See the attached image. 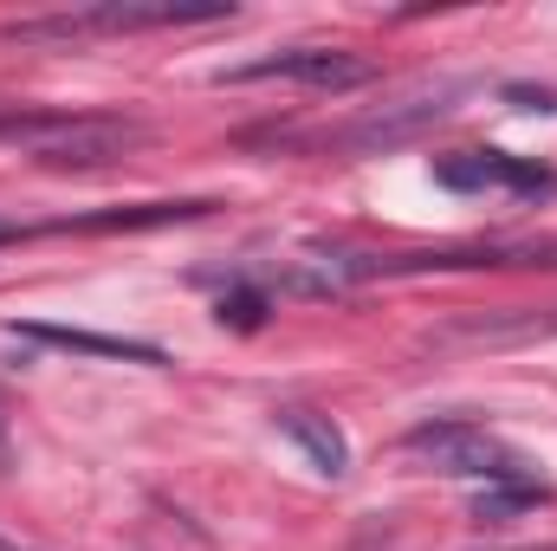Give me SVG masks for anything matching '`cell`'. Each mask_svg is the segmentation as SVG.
I'll list each match as a JSON object with an SVG mask.
<instances>
[{
	"mask_svg": "<svg viewBox=\"0 0 557 551\" xmlns=\"http://www.w3.org/2000/svg\"><path fill=\"white\" fill-rule=\"evenodd\" d=\"M403 454L434 467V474H454V480H532L525 461L480 421H421L403 434Z\"/></svg>",
	"mask_w": 557,
	"mask_h": 551,
	"instance_id": "6da1fadb",
	"label": "cell"
},
{
	"mask_svg": "<svg viewBox=\"0 0 557 551\" xmlns=\"http://www.w3.org/2000/svg\"><path fill=\"white\" fill-rule=\"evenodd\" d=\"M227 85H253V78H292V85H311V91H357L370 85V59L344 52V46H285V52H267V59H247L234 72H221Z\"/></svg>",
	"mask_w": 557,
	"mask_h": 551,
	"instance_id": "7a4b0ae2",
	"label": "cell"
},
{
	"mask_svg": "<svg viewBox=\"0 0 557 551\" xmlns=\"http://www.w3.org/2000/svg\"><path fill=\"white\" fill-rule=\"evenodd\" d=\"M460 98H467V85H428V91L403 98V105H383V111H370V118L344 124L331 143H337V149H363V156L396 149V143H416L421 131H434L441 118H454V111H460Z\"/></svg>",
	"mask_w": 557,
	"mask_h": 551,
	"instance_id": "3957f363",
	"label": "cell"
},
{
	"mask_svg": "<svg viewBox=\"0 0 557 551\" xmlns=\"http://www.w3.org/2000/svg\"><path fill=\"white\" fill-rule=\"evenodd\" d=\"M434 182L441 188H512V195H557V175L525 162V156H506V149H460V156H441L434 162Z\"/></svg>",
	"mask_w": 557,
	"mask_h": 551,
	"instance_id": "277c9868",
	"label": "cell"
},
{
	"mask_svg": "<svg viewBox=\"0 0 557 551\" xmlns=\"http://www.w3.org/2000/svg\"><path fill=\"white\" fill-rule=\"evenodd\" d=\"M137 143H143V124H131V118H72L59 137L39 143L33 156L52 162V169H98V162H117Z\"/></svg>",
	"mask_w": 557,
	"mask_h": 551,
	"instance_id": "5b68a950",
	"label": "cell"
},
{
	"mask_svg": "<svg viewBox=\"0 0 557 551\" xmlns=\"http://www.w3.org/2000/svg\"><path fill=\"white\" fill-rule=\"evenodd\" d=\"M214 201H137V208H104V215H72V221H46L39 234H143V228H175V221H201Z\"/></svg>",
	"mask_w": 557,
	"mask_h": 551,
	"instance_id": "8992f818",
	"label": "cell"
},
{
	"mask_svg": "<svg viewBox=\"0 0 557 551\" xmlns=\"http://www.w3.org/2000/svg\"><path fill=\"white\" fill-rule=\"evenodd\" d=\"M441 344H539V338H557V305L552 311H486V318H454L434 331Z\"/></svg>",
	"mask_w": 557,
	"mask_h": 551,
	"instance_id": "52a82bcc",
	"label": "cell"
},
{
	"mask_svg": "<svg viewBox=\"0 0 557 551\" xmlns=\"http://www.w3.org/2000/svg\"><path fill=\"white\" fill-rule=\"evenodd\" d=\"M234 20V7H85V33H156V26H214Z\"/></svg>",
	"mask_w": 557,
	"mask_h": 551,
	"instance_id": "ba28073f",
	"label": "cell"
},
{
	"mask_svg": "<svg viewBox=\"0 0 557 551\" xmlns=\"http://www.w3.org/2000/svg\"><path fill=\"white\" fill-rule=\"evenodd\" d=\"M278 434H292L318 474H331V480H344V474H350V441H344V428H337L331 415H318V409H278Z\"/></svg>",
	"mask_w": 557,
	"mask_h": 551,
	"instance_id": "9c48e42d",
	"label": "cell"
},
{
	"mask_svg": "<svg viewBox=\"0 0 557 551\" xmlns=\"http://www.w3.org/2000/svg\"><path fill=\"white\" fill-rule=\"evenodd\" d=\"M26 338L39 344H59V351H91V357H124V364H162L156 344H131V338H98V331H72V325H20Z\"/></svg>",
	"mask_w": 557,
	"mask_h": 551,
	"instance_id": "30bf717a",
	"label": "cell"
},
{
	"mask_svg": "<svg viewBox=\"0 0 557 551\" xmlns=\"http://www.w3.org/2000/svg\"><path fill=\"white\" fill-rule=\"evenodd\" d=\"M545 500H552L545 480H493V487L473 500V519L499 526V519H519V513H532V506H545Z\"/></svg>",
	"mask_w": 557,
	"mask_h": 551,
	"instance_id": "8fae6325",
	"label": "cell"
},
{
	"mask_svg": "<svg viewBox=\"0 0 557 551\" xmlns=\"http://www.w3.org/2000/svg\"><path fill=\"white\" fill-rule=\"evenodd\" d=\"M267 318V292H234V298H221V325H234V331H253Z\"/></svg>",
	"mask_w": 557,
	"mask_h": 551,
	"instance_id": "7c38bea8",
	"label": "cell"
},
{
	"mask_svg": "<svg viewBox=\"0 0 557 551\" xmlns=\"http://www.w3.org/2000/svg\"><path fill=\"white\" fill-rule=\"evenodd\" d=\"M506 105H512V111H545V118H557L552 85H506Z\"/></svg>",
	"mask_w": 557,
	"mask_h": 551,
	"instance_id": "4fadbf2b",
	"label": "cell"
},
{
	"mask_svg": "<svg viewBox=\"0 0 557 551\" xmlns=\"http://www.w3.org/2000/svg\"><path fill=\"white\" fill-rule=\"evenodd\" d=\"M0 241H20V228H13V221H0Z\"/></svg>",
	"mask_w": 557,
	"mask_h": 551,
	"instance_id": "5bb4252c",
	"label": "cell"
},
{
	"mask_svg": "<svg viewBox=\"0 0 557 551\" xmlns=\"http://www.w3.org/2000/svg\"><path fill=\"white\" fill-rule=\"evenodd\" d=\"M0 551H26V546H13V539H0Z\"/></svg>",
	"mask_w": 557,
	"mask_h": 551,
	"instance_id": "9a60e30c",
	"label": "cell"
}]
</instances>
